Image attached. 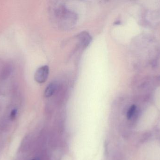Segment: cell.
Returning a JSON list of instances; mask_svg holds the SVG:
<instances>
[{
    "label": "cell",
    "mask_w": 160,
    "mask_h": 160,
    "mask_svg": "<svg viewBox=\"0 0 160 160\" xmlns=\"http://www.w3.org/2000/svg\"><path fill=\"white\" fill-rule=\"evenodd\" d=\"M17 115V110L14 109L11 111L10 114V118L12 120H15Z\"/></svg>",
    "instance_id": "cell-6"
},
{
    "label": "cell",
    "mask_w": 160,
    "mask_h": 160,
    "mask_svg": "<svg viewBox=\"0 0 160 160\" xmlns=\"http://www.w3.org/2000/svg\"><path fill=\"white\" fill-rule=\"evenodd\" d=\"M13 70V66L11 64L8 63L5 65L4 66L2 69L0 74V78L2 80H5L10 76V74Z\"/></svg>",
    "instance_id": "cell-3"
},
{
    "label": "cell",
    "mask_w": 160,
    "mask_h": 160,
    "mask_svg": "<svg viewBox=\"0 0 160 160\" xmlns=\"http://www.w3.org/2000/svg\"><path fill=\"white\" fill-rule=\"evenodd\" d=\"M32 160H37V159H33Z\"/></svg>",
    "instance_id": "cell-7"
},
{
    "label": "cell",
    "mask_w": 160,
    "mask_h": 160,
    "mask_svg": "<svg viewBox=\"0 0 160 160\" xmlns=\"http://www.w3.org/2000/svg\"><path fill=\"white\" fill-rule=\"evenodd\" d=\"M79 41L81 46L84 48H85L87 47L91 42V36L87 32H82L79 35Z\"/></svg>",
    "instance_id": "cell-2"
},
{
    "label": "cell",
    "mask_w": 160,
    "mask_h": 160,
    "mask_svg": "<svg viewBox=\"0 0 160 160\" xmlns=\"http://www.w3.org/2000/svg\"><path fill=\"white\" fill-rule=\"evenodd\" d=\"M136 106L135 105H132L129 108L127 113V117L128 119H131L132 117L136 111Z\"/></svg>",
    "instance_id": "cell-5"
},
{
    "label": "cell",
    "mask_w": 160,
    "mask_h": 160,
    "mask_svg": "<svg viewBox=\"0 0 160 160\" xmlns=\"http://www.w3.org/2000/svg\"><path fill=\"white\" fill-rule=\"evenodd\" d=\"M49 69L47 65L42 66L38 69L34 74V79L38 83L45 82L48 77Z\"/></svg>",
    "instance_id": "cell-1"
},
{
    "label": "cell",
    "mask_w": 160,
    "mask_h": 160,
    "mask_svg": "<svg viewBox=\"0 0 160 160\" xmlns=\"http://www.w3.org/2000/svg\"><path fill=\"white\" fill-rule=\"evenodd\" d=\"M56 88H57V85L55 83L52 82L49 84L45 90V97L48 98L52 96L56 91Z\"/></svg>",
    "instance_id": "cell-4"
}]
</instances>
